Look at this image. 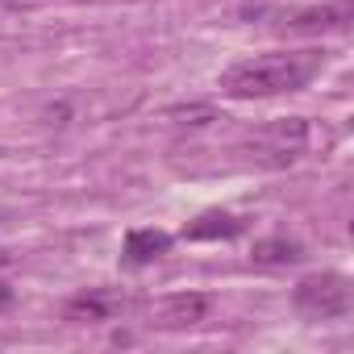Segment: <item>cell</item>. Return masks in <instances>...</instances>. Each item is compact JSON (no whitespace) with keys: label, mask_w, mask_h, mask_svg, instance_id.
Segmentation results:
<instances>
[{"label":"cell","mask_w":354,"mask_h":354,"mask_svg":"<svg viewBox=\"0 0 354 354\" xmlns=\"http://www.w3.org/2000/svg\"><path fill=\"white\" fill-rule=\"evenodd\" d=\"M325 55L321 50H275V55H259V59H242L221 75V92L234 100H267V96H283V92H300L317 71H321Z\"/></svg>","instance_id":"6da1fadb"},{"label":"cell","mask_w":354,"mask_h":354,"mask_svg":"<svg viewBox=\"0 0 354 354\" xmlns=\"http://www.w3.org/2000/svg\"><path fill=\"white\" fill-rule=\"evenodd\" d=\"M292 304H296V313L308 317V321H337V317L350 313L354 288H350V279H346L342 271H313V275H304V279L296 283Z\"/></svg>","instance_id":"7a4b0ae2"},{"label":"cell","mask_w":354,"mask_h":354,"mask_svg":"<svg viewBox=\"0 0 354 354\" xmlns=\"http://www.w3.org/2000/svg\"><path fill=\"white\" fill-rule=\"evenodd\" d=\"M250 259L259 267H292V263L304 259V246L296 238H263V242H254Z\"/></svg>","instance_id":"9c48e42d"},{"label":"cell","mask_w":354,"mask_h":354,"mask_svg":"<svg viewBox=\"0 0 354 354\" xmlns=\"http://www.w3.org/2000/svg\"><path fill=\"white\" fill-rule=\"evenodd\" d=\"M209 313H213V300L205 292H180V296H167L154 317L162 329H192V325L209 321Z\"/></svg>","instance_id":"8992f818"},{"label":"cell","mask_w":354,"mask_h":354,"mask_svg":"<svg viewBox=\"0 0 354 354\" xmlns=\"http://www.w3.org/2000/svg\"><path fill=\"white\" fill-rule=\"evenodd\" d=\"M308 146V121L304 117H279V121H267L254 142H250V154L267 167H288L304 154Z\"/></svg>","instance_id":"3957f363"},{"label":"cell","mask_w":354,"mask_h":354,"mask_svg":"<svg viewBox=\"0 0 354 354\" xmlns=\"http://www.w3.org/2000/svg\"><path fill=\"white\" fill-rule=\"evenodd\" d=\"M9 304H13V288H9V283H5V279H0V313H5V308H9Z\"/></svg>","instance_id":"30bf717a"},{"label":"cell","mask_w":354,"mask_h":354,"mask_svg":"<svg viewBox=\"0 0 354 354\" xmlns=\"http://www.w3.org/2000/svg\"><path fill=\"white\" fill-rule=\"evenodd\" d=\"M350 21H354V0H329V5L283 13L279 30L283 34H333V30H350Z\"/></svg>","instance_id":"277c9868"},{"label":"cell","mask_w":354,"mask_h":354,"mask_svg":"<svg viewBox=\"0 0 354 354\" xmlns=\"http://www.w3.org/2000/svg\"><path fill=\"white\" fill-rule=\"evenodd\" d=\"M242 230H246L242 217H234V213H225V209H209V213H201V217L184 230V238H192V242H230V238H238Z\"/></svg>","instance_id":"ba28073f"},{"label":"cell","mask_w":354,"mask_h":354,"mask_svg":"<svg viewBox=\"0 0 354 354\" xmlns=\"http://www.w3.org/2000/svg\"><path fill=\"white\" fill-rule=\"evenodd\" d=\"M0 5H9V9H21V5H30V0H0Z\"/></svg>","instance_id":"8fae6325"},{"label":"cell","mask_w":354,"mask_h":354,"mask_svg":"<svg viewBox=\"0 0 354 354\" xmlns=\"http://www.w3.org/2000/svg\"><path fill=\"white\" fill-rule=\"evenodd\" d=\"M125 313V296L121 292H113V288H88V292H80V296H71L67 300V308H63V321H113V317H121Z\"/></svg>","instance_id":"5b68a950"},{"label":"cell","mask_w":354,"mask_h":354,"mask_svg":"<svg viewBox=\"0 0 354 354\" xmlns=\"http://www.w3.org/2000/svg\"><path fill=\"white\" fill-rule=\"evenodd\" d=\"M171 242H175V238H171L167 230H129L121 259H125V267H146V263L162 259V254L171 250Z\"/></svg>","instance_id":"52a82bcc"},{"label":"cell","mask_w":354,"mask_h":354,"mask_svg":"<svg viewBox=\"0 0 354 354\" xmlns=\"http://www.w3.org/2000/svg\"><path fill=\"white\" fill-rule=\"evenodd\" d=\"M5 263H9V254H5V250H0V267H5Z\"/></svg>","instance_id":"7c38bea8"}]
</instances>
